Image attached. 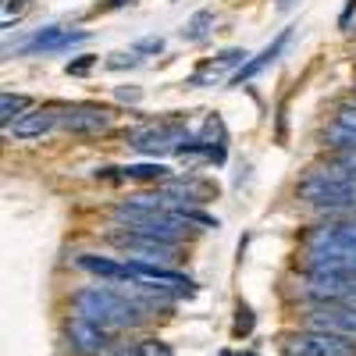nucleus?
Listing matches in <instances>:
<instances>
[{
  "instance_id": "f257e3e1",
  "label": "nucleus",
  "mask_w": 356,
  "mask_h": 356,
  "mask_svg": "<svg viewBox=\"0 0 356 356\" xmlns=\"http://www.w3.org/2000/svg\"><path fill=\"white\" fill-rule=\"evenodd\" d=\"M296 271L356 275V218H321L300 232Z\"/></svg>"
},
{
  "instance_id": "f03ea898",
  "label": "nucleus",
  "mask_w": 356,
  "mask_h": 356,
  "mask_svg": "<svg viewBox=\"0 0 356 356\" xmlns=\"http://www.w3.org/2000/svg\"><path fill=\"white\" fill-rule=\"evenodd\" d=\"M292 196L321 218H356V171L324 157L296 178Z\"/></svg>"
},
{
  "instance_id": "7ed1b4c3",
  "label": "nucleus",
  "mask_w": 356,
  "mask_h": 356,
  "mask_svg": "<svg viewBox=\"0 0 356 356\" xmlns=\"http://www.w3.org/2000/svg\"><path fill=\"white\" fill-rule=\"evenodd\" d=\"M125 146H132V150L146 154V157H164V154H178L182 146L193 139L186 118H161V122H146V125H136L129 129L125 136Z\"/></svg>"
},
{
  "instance_id": "20e7f679",
  "label": "nucleus",
  "mask_w": 356,
  "mask_h": 356,
  "mask_svg": "<svg viewBox=\"0 0 356 356\" xmlns=\"http://www.w3.org/2000/svg\"><path fill=\"white\" fill-rule=\"evenodd\" d=\"M61 342L72 356H111L118 346V335L100 328V324L93 321H86V317H65L61 321Z\"/></svg>"
},
{
  "instance_id": "39448f33",
  "label": "nucleus",
  "mask_w": 356,
  "mask_h": 356,
  "mask_svg": "<svg viewBox=\"0 0 356 356\" xmlns=\"http://www.w3.org/2000/svg\"><path fill=\"white\" fill-rule=\"evenodd\" d=\"M282 356H356V342L328 335V332H310V328H292L278 339Z\"/></svg>"
},
{
  "instance_id": "423d86ee",
  "label": "nucleus",
  "mask_w": 356,
  "mask_h": 356,
  "mask_svg": "<svg viewBox=\"0 0 356 356\" xmlns=\"http://www.w3.org/2000/svg\"><path fill=\"white\" fill-rule=\"evenodd\" d=\"M300 314V328L310 332H328L339 339L356 342V310L346 303H321V307H296Z\"/></svg>"
},
{
  "instance_id": "0eeeda50",
  "label": "nucleus",
  "mask_w": 356,
  "mask_h": 356,
  "mask_svg": "<svg viewBox=\"0 0 356 356\" xmlns=\"http://www.w3.org/2000/svg\"><path fill=\"white\" fill-rule=\"evenodd\" d=\"M107 243H114L129 260H146V264H175L178 253L186 246H171L161 239H150V235H139V232H125V228H111L107 232Z\"/></svg>"
},
{
  "instance_id": "6e6552de",
  "label": "nucleus",
  "mask_w": 356,
  "mask_h": 356,
  "mask_svg": "<svg viewBox=\"0 0 356 356\" xmlns=\"http://www.w3.org/2000/svg\"><path fill=\"white\" fill-rule=\"evenodd\" d=\"M61 129L72 136H86V139L104 136L114 129V111L100 107V104H65L61 107Z\"/></svg>"
},
{
  "instance_id": "1a4fd4ad",
  "label": "nucleus",
  "mask_w": 356,
  "mask_h": 356,
  "mask_svg": "<svg viewBox=\"0 0 356 356\" xmlns=\"http://www.w3.org/2000/svg\"><path fill=\"white\" fill-rule=\"evenodd\" d=\"M168 200H175V207H200L207 200L218 196V182L203 178L196 171H182V175H171L164 186H157Z\"/></svg>"
},
{
  "instance_id": "9d476101",
  "label": "nucleus",
  "mask_w": 356,
  "mask_h": 356,
  "mask_svg": "<svg viewBox=\"0 0 356 356\" xmlns=\"http://www.w3.org/2000/svg\"><path fill=\"white\" fill-rule=\"evenodd\" d=\"M72 267L86 275H97L100 282H122V285H132V271H129V260H114V257H104V253H75L72 257Z\"/></svg>"
},
{
  "instance_id": "9b49d317",
  "label": "nucleus",
  "mask_w": 356,
  "mask_h": 356,
  "mask_svg": "<svg viewBox=\"0 0 356 356\" xmlns=\"http://www.w3.org/2000/svg\"><path fill=\"white\" fill-rule=\"evenodd\" d=\"M57 125H61V107H33L22 122H15L11 129H8V136L11 139H18V143H33V139H43L47 132H54Z\"/></svg>"
},
{
  "instance_id": "f8f14e48",
  "label": "nucleus",
  "mask_w": 356,
  "mask_h": 356,
  "mask_svg": "<svg viewBox=\"0 0 356 356\" xmlns=\"http://www.w3.org/2000/svg\"><path fill=\"white\" fill-rule=\"evenodd\" d=\"M97 178H104V182H114V186H122V182H154V186H164L168 178H171V168L168 164H122V168H100Z\"/></svg>"
},
{
  "instance_id": "ddd939ff",
  "label": "nucleus",
  "mask_w": 356,
  "mask_h": 356,
  "mask_svg": "<svg viewBox=\"0 0 356 356\" xmlns=\"http://www.w3.org/2000/svg\"><path fill=\"white\" fill-rule=\"evenodd\" d=\"M289 40H292V29H282V33H278V36H275L271 43H267V47H264L260 54H253L250 61H246V65H243L239 72L232 75V86H246V82H250V79H257V75H260V72H264L267 65H275L278 57H282V50L289 47Z\"/></svg>"
},
{
  "instance_id": "4468645a",
  "label": "nucleus",
  "mask_w": 356,
  "mask_h": 356,
  "mask_svg": "<svg viewBox=\"0 0 356 356\" xmlns=\"http://www.w3.org/2000/svg\"><path fill=\"white\" fill-rule=\"evenodd\" d=\"M68 33H72L68 25H43L18 47V54H57V47L68 40Z\"/></svg>"
},
{
  "instance_id": "2eb2a0df",
  "label": "nucleus",
  "mask_w": 356,
  "mask_h": 356,
  "mask_svg": "<svg viewBox=\"0 0 356 356\" xmlns=\"http://www.w3.org/2000/svg\"><path fill=\"white\" fill-rule=\"evenodd\" d=\"M33 111V100H29L25 93H0V125L4 129H11L15 122H22V118Z\"/></svg>"
},
{
  "instance_id": "dca6fc26",
  "label": "nucleus",
  "mask_w": 356,
  "mask_h": 356,
  "mask_svg": "<svg viewBox=\"0 0 356 356\" xmlns=\"http://www.w3.org/2000/svg\"><path fill=\"white\" fill-rule=\"evenodd\" d=\"M214 22H218V15L211 11V8H203V11H196L186 25H182V40L186 43H200L207 33H211V29H214Z\"/></svg>"
},
{
  "instance_id": "f3484780",
  "label": "nucleus",
  "mask_w": 356,
  "mask_h": 356,
  "mask_svg": "<svg viewBox=\"0 0 356 356\" xmlns=\"http://www.w3.org/2000/svg\"><path fill=\"white\" fill-rule=\"evenodd\" d=\"M132 346H136V356H175V349L164 339H157V335H143Z\"/></svg>"
},
{
  "instance_id": "a211bd4d",
  "label": "nucleus",
  "mask_w": 356,
  "mask_h": 356,
  "mask_svg": "<svg viewBox=\"0 0 356 356\" xmlns=\"http://www.w3.org/2000/svg\"><path fill=\"white\" fill-rule=\"evenodd\" d=\"M332 122H335V125H342V129H349V132H356V97H349V100H339V104H335Z\"/></svg>"
},
{
  "instance_id": "6ab92c4d",
  "label": "nucleus",
  "mask_w": 356,
  "mask_h": 356,
  "mask_svg": "<svg viewBox=\"0 0 356 356\" xmlns=\"http://www.w3.org/2000/svg\"><path fill=\"white\" fill-rule=\"evenodd\" d=\"M253 324H257L253 310H250L246 303H235V324H232V335H235V339H246V335L253 332Z\"/></svg>"
},
{
  "instance_id": "aec40b11",
  "label": "nucleus",
  "mask_w": 356,
  "mask_h": 356,
  "mask_svg": "<svg viewBox=\"0 0 356 356\" xmlns=\"http://www.w3.org/2000/svg\"><path fill=\"white\" fill-rule=\"evenodd\" d=\"M139 65H143V57H139L136 50L111 54V61H107V68H111V72H125V68H139Z\"/></svg>"
},
{
  "instance_id": "412c9836",
  "label": "nucleus",
  "mask_w": 356,
  "mask_h": 356,
  "mask_svg": "<svg viewBox=\"0 0 356 356\" xmlns=\"http://www.w3.org/2000/svg\"><path fill=\"white\" fill-rule=\"evenodd\" d=\"M93 68H97V57H93V54H79L75 61L65 65V75H89Z\"/></svg>"
},
{
  "instance_id": "4be33fe9",
  "label": "nucleus",
  "mask_w": 356,
  "mask_h": 356,
  "mask_svg": "<svg viewBox=\"0 0 356 356\" xmlns=\"http://www.w3.org/2000/svg\"><path fill=\"white\" fill-rule=\"evenodd\" d=\"M132 50L143 57V54H161L164 50V40L161 36H146V40H139V43H132Z\"/></svg>"
},
{
  "instance_id": "5701e85b",
  "label": "nucleus",
  "mask_w": 356,
  "mask_h": 356,
  "mask_svg": "<svg viewBox=\"0 0 356 356\" xmlns=\"http://www.w3.org/2000/svg\"><path fill=\"white\" fill-rule=\"evenodd\" d=\"M114 97L122 100V104H139V100H143V89H139V86H118Z\"/></svg>"
},
{
  "instance_id": "b1692460",
  "label": "nucleus",
  "mask_w": 356,
  "mask_h": 356,
  "mask_svg": "<svg viewBox=\"0 0 356 356\" xmlns=\"http://www.w3.org/2000/svg\"><path fill=\"white\" fill-rule=\"evenodd\" d=\"M353 22H356V0H346V8L339 15V29L342 33H353Z\"/></svg>"
},
{
  "instance_id": "393cba45",
  "label": "nucleus",
  "mask_w": 356,
  "mask_h": 356,
  "mask_svg": "<svg viewBox=\"0 0 356 356\" xmlns=\"http://www.w3.org/2000/svg\"><path fill=\"white\" fill-rule=\"evenodd\" d=\"M29 4H33V0H4V15H8V18H11V15L18 18V15H22Z\"/></svg>"
},
{
  "instance_id": "a878e982",
  "label": "nucleus",
  "mask_w": 356,
  "mask_h": 356,
  "mask_svg": "<svg viewBox=\"0 0 356 356\" xmlns=\"http://www.w3.org/2000/svg\"><path fill=\"white\" fill-rule=\"evenodd\" d=\"M132 0H100V11H118V8H129Z\"/></svg>"
},
{
  "instance_id": "bb28decb",
  "label": "nucleus",
  "mask_w": 356,
  "mask_h": 356,
  "mask_svg": "<svg viewBox=\"0 0 356 356\" xmlns=\"http://www.w3.org/2000/svg\"><path fill=\"white\" fill-rule=\"evenodd\" d=\"M346 307H353V310H356V292H353V296H349V300H346Z\"/></svg>"
},
{
  "instance_id": "cd10ccee",
  "label": "nucleus",
  "mask_w": 356,
  "mask_h": 356,
  "mask_svg": "<svg viewBox=\"0 0 356 356\" xmlns=\"http://www.w3.org/2000/svg\"><path fill=\"white\" fill-rule=\"evenodd\" d=\"M292 4V0H278V8H289Z\"/></svg>"
},
{
  "instance_id": "c85d7f7f",
  "label": "nucleus",
  "mask_w": 356,
  "mask_h": 356,
  "mask_svg": "<svg viewBox=\"0 0 356 356\" xmlns=\"http://www.w3.org/2000/svg\"><path fill=\"white\" fill-rule=\"evenodd\" d=\"M353 97H356V82H353Z\"/></svg>"
}]
</instances>
